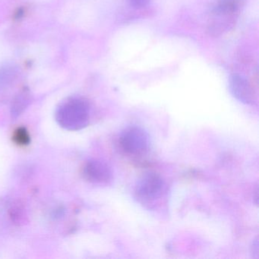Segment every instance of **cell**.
Instances as JSON below:
<instances>
[{
  "label": "cell",
  "mask_w": 259,
  "mask_h": 259,
  "mask_svg": "<svg viewBox=\"0 0 259 259\" xmlns=\"http://www.w3.org/2000/svg\"><path fill=\"white\" fill-rule=\"evenodd\" d=\"M56 119L60 126L69 131L85 128L90 121L89 103L81 98H69L59 106Z\"/></svg>",
  "instance_id": "1"
},
{
  "label": "cell",
  "mask_w": 259,
  "mask_h": 259,
  "mask_svg": "<svg viewBox=\"0 0 259 259\" xmlns=\"http://www.w3.org/2000/svg\"><path fill=\"white\" fill-rule=\"evenodd\" d=\"M130 4L136 9L144 8L149 4L150 0H130Z\"/></svg>",
  "instance_id": "10"
},
{
  "label": "cell",
  "mask_w": 259,
  "mask_h": 259,
  "mask_svg": "<svg viewBox=\"0 0 259 259\" xmlns=\"http://www.w3.org/2000/svg\"><path fill=\"white\" fill-rule=\"evenodd\" d=\"M83 177L87 181L94 184H107L113 178V172L110 166L99 160H88L82 169Z\"/></svg>",
  "instance_id": "4"
},
{
  "label": "cell",
  "mask_w": 259,
  "mask_h": 259,
  "mask_svg": "<svg viewBox=\"0 0 259 259\" xmlns=\"http://www.w3.org/2000/svg\"><path fill=\"white\" fill-rule=\"evenodd\" d=\"M245 0H219L213 13L218 16H233L243 6Z\"/></svg>",
  "instance_id": "6"
},
{
  "label": "cell",
  "mask_w": 259,
  "mask_h": 259,
  "mask_svg": "<svg viewBox=\"0 0 259 259\" xmlns=\"http://www.w3.org/2000/svg\"><path fill=\"white\" fill-rule=\"evenodd\" d=\"M165 182L160 174L148 172L144 174L136 185V192L142 201H153L162 196Z\"/></svg>",
  "instance_id": "3"
},
{
  "label": "cell",
  "mask_w": 259,
  "mask_h": 259,
  "mask_svg": "<svg viewBox=\"0 0 259 259\" xmlns=\"http://www.w3.org/2000/svg\"><path fill=\"white\" fill-rule=\"evenodd\" d=\"M31 102V97L28 92H23L19 94L13 101L11 105V115L16 119L25 111Z\"/></svg>",
  "instance_id": "7"
},
{
  "label": "cell",
  "mask_w": 259,
  "mask_h": 259,
  "mask_svg": "<svg viewBox=\"0 0 259 259\" xmlns=\"http://www.w3.org/2000/svg\"><path fill=\"white\" fill-rule=\"evenodd\" d=\"M16 77V72L13 69H0V89L7 88L10 85Z\"/></svg>",
  "instance_id": "9"
},
{
  "label": "cell",
  "mask_w": 259,
  "mask_h": 259,
  "mask_svg": "<svg viewBox=\"0 0 259 259\" xmlns=\"http://www.w3.org/2000/svg\"><path fill=\"white\" fill-rule=\"evenodd\" d=\"M119 143L127 154L141 155L145 154L149 148V136L140 127H128L121 133Z\"/></svg>",
  "instance_id": "2"
},
{
  "label": "cell",
  "mask_w": 259,
  "mask_h": 259,
  "mask_svg": "<svg viewBox=\"0 0 259 259\" xmlns=\"http://www.w3.org/2000/svg\"><path fill=\"white\" fill-rule=\"evenodd\" d=\"M230 92L236 99L245 104H252L255 100V95L252 86L247 78L242 75L235 74L229 80Z\"/></svg>",
  "instance_id": "5"
},
{
  "label": "cell",
  "mask_w": 259,
  "mask_h": 259,
  "mask_svg": "<svg viewBox=\"0 0 259 259\" xmlns=\"http://www.w3.org/2000/svg\"><path fill=\"white\" fill-rule=\"evenodd\" d=\"M13 140L17 145L21 146L28 145L31 142L29 133L27 131L26 128L21 127L15 131L13 135Z\"/></svg>",
  "instance_id": "8"
}]
</instances>
